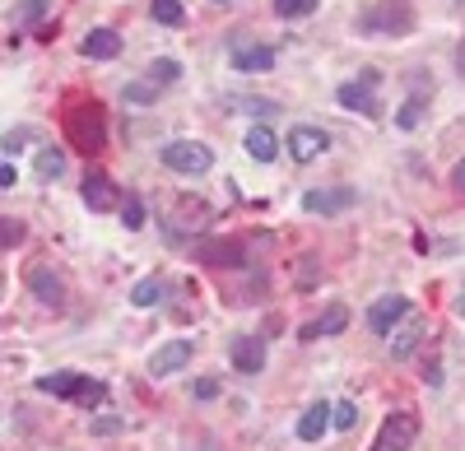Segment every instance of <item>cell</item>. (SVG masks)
<instances>
[{"instance_id": "6da1fadb", "label": "cell", "mask_w": 465, "mask_h": 451, "mask_svg": "<svg viewBox=\"0 0 465 451\" xmlns=\"http://www.w3.org/2000/svg\"><path fill=\"white\" fill-rule=\"evenodd\" d=\"M359 28L368 37H405L414 28V5L410 0H377V5L363 10Z\"/></svg>"}, {"instance_id": "7a4b0ae2", "label": "cell", "mask_w": 465, "mask_h": 451, "mask_svg": "<svg viewBox=\"0 0 465 451\" xmlns=\"http://www.w3.org/2000/svg\"><path fill=\"white\" fill-rule=\"evenodd\" d=\"M65 135H70V144L80 149V154H98L103 149V107L98 103H74L70 112H65Z\"/></svg>"}, {"instance_id": "3957f363", "label": "cell", "mask_w": 465, "mask_h": 451, "mask_svg": "<svg viewBox=\"0 0 465 451\" xmlns=\"http://www.w3.org/2000/svg\"><path fill=\"white\" fill-rule=\"evenodd\" d=\"M37 391L43 396H61V400H80V405H103L107 400V387L84 377V372H56V377H37Z\"/></svg>"}, {"instance_id": "277c9868", "label": "cell", "mask_w": 465, "mask_h": 451, "mask_svg": "<svg viewBox=\"0 0 465 451\" xmlns=\"http://www.w3.org/2000/svg\"><path fill=\"white\" fill-rule=\"evenodd\" d=\"M163 163L173 172H182V177H201V172L214 168V149L201 144V140H168L163 144Z\"/></svg>"}, {"instance_id": "5b68a950", "label": "cell", "mask_w": 465, "mask_h": 451, "mask_svg": "<svg viewBox=\"0 0 465 451\" xmlns=\"http://www.w3.org/2000/svg\"><path fill=\"white\" fill-rule=\"evenodd\" d=\"M377 84H381V74H377V70H363L359 80L340 84V89H335V98H340V107H349V112H363V117H381Z\"/></svg>"}, {"instance_id": "8992f818", "label": "cell", "mask_w": 465, "mask_h": 451, "mask_svg": "<svg viewBox=\"0 0 465 451\" xmlns=\"http://www.w3.org/2000/svg\"><path fill=\"white\" fill-rule=\"evenodd\" d=\"M414 437H419V419L410 415V409H401V415H391L381 428H377V442H372V451H410L414 446Z\"/></svg>"}, {"instance_id": "52a82bcc", "label": "cell", "mask_w": 465, "mask_h": 451, "mask_svg": "<svg viewBox=\"0 0 465 451\" xmlns=\"http://www.w3.org/2000/svg\"><path fill=\"white\" fill-rule=\"evenodd\" d=\"M284 149H289L293 163H312V159H322L326 149H331V135L322 126H293L289 140H284Z\"/></svg>"}, {"instance_id": "ba28073f", "label": "cell", "mask_w": 465, "mask_h": 451, "mask_svg": "<svg viewBox=\"0 0 465 451\" xmlns=\"http://www.w3.org/2000/svg\"><path fill=\"white\" fill-rule=\"evenodd\" d=\"M405 317H410V298L386 293V298H377V303L368 308V330H372V335H391Z\"/></svg>"}, {"instance_id": "9c48e42d", "label": "cell", "mask_w": 465, "mask_h": 451, "mask_svg": "<svg viewBox=\"0 0 465 451\" xmlns=\"http://www.w3.org/2000/svg\"><path fill=\"white\" fill-rule=\"evenodd\" d=\"M232 368L242 372V377H256V372H265V335H238L228 349Z\"/></svg>"}, {"instance_id": "30bf717a", "label": "cell", "mask_w": 465, "mask_h": 451, "mask_svg": "<svg viewBox=\"0 0 465 451\" xmlns=\"http://www.w3.org/2000/svg\"><path fill=\"white\" fill-rule=\"evenodd\" d=\"M349 205H354V186H331V191H307L302 196L307 214H340Z\"/></svg>"}, {"instance_id": "8fae6325", "label": "cell", "mask_w": 465, "mask_h": 451, "mask_svg": "<svg viewBox=\"0 0 465 451\" xmlns=\"http://www.w3.org/2000/svg\"><path fill=\"white\" fill-rule=\"evenodd\" d=\"M191 354H196V345H191V340H173V345H163L159 354L149 358V372H153V377H168V372H182V368L191 363Z\"/></svg>"}, {"instance_id": "7c38bea8", "label": "cell", "mask_w": 465, "mask_h": 451, "mask_svg": "<svg viewBox=\"0 0 465 451\" xmlns=\"http://www.w3.org/2000/svg\"><path fill=\"white\" fill-rule=\"evenodd\" d=\"M335 424V405H326V400H317V405H307L302 409V419H298V437L302 442H322V433Z\"/></svg>"}, {"instance_id": "4fadbf2b", "label": "cell", "mask_w": 465, "mask_h": 451, "mask_svg": "<svg viewBox=\"0 0 465 451\" xmlns=\"http://www.w3.org/2000/svg\"><path fill=\"white\" fill-rule=\"evenodd\" d=\"M80 196H84V205H89V210H98V214L116 205L112 177H107V172H98V168H89V177H84V186H80Z\"/></svg>"}, {"instance_id": "5bb4252c", "label": "cell", "mask_w": 465, "mask_h": 451, "mask_svg": "<svg viewBox=\"0 0 465 451\" xmlns=\"http://www.w3.org/2000/svg\"><path fill=\"white\" fill-rule=\"evenodd\" d=\"M344 326H349V308H344V303H331L317 321L302 326V340H326V335H340Z\"/></svg>"}, {"instance_id": "9a60e30c", "label": "cell", "mask_w": 465, "mask_h": 451, "mask_svg": "<svg viewBox=\"0 0 465 451\" xmlns=\"http://www.w3.org/2000/svg\"><path fill=\"white\" fill-rule=\"evenodd\" d=\"M80 52L89 61H116V56H122V37H116L112 28H94V33H84Z\"/></svg>"}, {"instance_id": "2e32d148", "label": "cell", "mask_w": 465, "mask_h": 451, "mask_svg": "<svg viewBox=\"0 0 465 451\" xmlns=\"http://www.w3.org/2000/svg\"><path fill=\"white\" fill-rule=\"evenodd\" d=\"M270 65H275V52H270V47H232V70L265 74Z\"/></svg>"}, {"instance_id": "e0dca14e", "label": "cell", "mask_w": 465, "mask_h": 451, "mask_svg": "<svg viewBox=\"0 0 465 451\" xmlns=\"http://www.w3.org/2000/svg\"><path fill=\"white\" fill-rule=\"evenodd\" d=\"M247 154H252L256 163H270V159H275V154H280L275 131H270V126H252V131H247Z\"/></svg>"}, {"instance_id": "ac0fdd59", "label": "cell", "mask_w": 465, "mask_h": 451, "mask_svg": "<svg viewBox=\"0 0 465 451\" xmlns=\"http://www.w3.org/2000/svg\"><path fill=\"white\" fill-rule=\"evenodd\" d=\"M28 289L37 293V298H43V303H61V279L47 270V266H37V270H28Z\"/></svg>"}, {"instance_id": "d6986e66", "label": "cell", "mask_w": 465, "mask_h": 451, "mask_svg": "<svg viewBox=\"0 0 465 451\" xmlns=\"http://www.w3.org/2000/svg\"><path fill=\"white\" fill-rule=\"evenodd\" d=\"M423 107H429V93H410V98L401 103V112H396V126H401V131H414V126L423 122Z\"/></svg>"}, {"instance_id": "ffe728a7", "label": "cell", "mask_w": 465, "mask_h": 451, "mask_svg": "<svg viewBox=\"0 0 465 451\" xmlns=\"http://www.w3.org/2000/svg\"><path fill=\"white\" fill-rule=\"evenodd\" d=\"M423 335H429V326H423V321H410L405 330H396V345H391V354H396V358H410V354L419 349Z\"/></svg>"}, {"instance_id": "44dd1931", "label": "cell", "mask_w": 465, "mask_h": 451, "mask_svg": "<svg viewBox=\"0 0 465 451\" xmlns=\"http://www.w3.org/2000/svg\"><path fill=\"white\" fill-rule=\"evenodd\" d=\"M65 172V154L61 149H37V181H56Z\"/></svg>"}, {"instance_id": "7402d4cb", "label": "cell", "mask_w": 465, "mask_h": 451, "mask_svg": "<svg viewBox=\"0 0 465 451\" xmlns=\"http://www.w3.org/2000/svg\"><path fill=\"white\" fill-rule=\"evenodd\" d=\"M205 260H210V266H242V247L238 242H210L205 247Z\"/></svg>"}, {"instance_id": "603a6c76", "label": "cell", "mask_w": 465, "mask_h": 451, "mask_svg": "<svg viewBox=\"0 0 465 451\" xmlns=\"http://www.w3.org/2000/svg\"><path fill=\"white\" fill-rule=\"evenodd\" d=\"M149 15H153V24H168V28L186 24V10H182V0H153V5H149Z\"/></svg>"}, {"instance_id": "cb8c5ba5", "label": "cell", "mask_w": 465, "mask_h": 451, "mask_svg": "<svg viewBox=\"0 0 465 451\" xmlns=\"http://www.w3.org/2000/svg\"><path fill=\"white\" fill-rule=\"evenodd\" d=\"M159 298H163V279H140L131 289V303L135 308H159Z\"/></svg>"}, {"instance_id": "d4e9b609", "label": "cell", "mask_w": 465, "mask_h": 451, "mask_svg": "<svg viewBox=\"0 0 465 451\" xmlns=\"http://www.w3.org/2000/svg\"><path fill=\"white\" fill-rule=\"evenodd\" d=\"M159 89H163L159 80H140V84H126V89H122V98H126V103H140V107H149L153 98H159Z\"/></svg>"}, {"instance_id": "484cf974", "label": "cell", "mask_w": 465, "mask_h": 451, "mask_svg": "<svg viewBox=\"0 0 465 451\" xmlns=\"http://www.w3.org/2000/svg\"><path fill=\"white\" fill-rule=\"evenodd\" d=\"M322 0H275V15L280 19H307V15H317Z\"/></svg>"}, {"instance_id": "4316f807", "label": "cell", "mask_w": 465, "mask_h": 451, "mask_svg": "<svg viewBox=\"0 0 465 451\" xmlns=\"http://www.w3.org/2000/svg\"><path fill=\"white\" fill-rule=\"evenodd\" d=\"M149 80H159V84H177L182 80V61H173V56H159L149 65Z\"/></svg>"}, {"instance_id": "83f0119b", "label": "cell", "mask_w": 465, "mask_h": 451, "mask_svg": "<svg viewBox=\"0 0 465 451\" xmlns=\"http://www.w3.org/2000/svg\"><path fill=\"white\" fill-rule=\"evenodd\" d=\"M122 223L135 233V229H144V201L140 196H131V201H122Z\"/></svg>"}, {"instance_id": "f1b7e54d", "label": "cell", "mask_w": 465, "mask_h": 451, "mask_svg": "<svg viewBox=\"0 0 465 451\" xmlns=\"http://www.w3.org/2000/svg\"><path fill=\"white\" fill-rule=\"evenodd\" d=\"M232 107L252 112V117H270V112H280V103H270V98H232Z\"/></svg>"}, {"instance_id": "f546056e", "label": "cell", "mask_w": 465, "mask_h": 451, "mask_svg": "<svg viewBox=\"0 0 465 451\" xmlns=\"http://www.w3.org/2000/svg\"><path fill=\"white\" fill-rule=\"evenodd\" d=\"M354 424H359V409H354V400H340V405H335V428H340V433H349Z\"/></svg>"}, {"instance_id": "4dcf8cb0", "label": "cell", "mask_w": 465, "mask_h": 451, "mask_svg": "<svg viewBox=\"0 0 465 451\" xmlns=\"http://www.w3.org/2000/svg\"><path fill=\"white\" fill-rule=\"evenodd\" d=\"M0 223H5V238L0 242H5V251H15V242H24V223L19 219H0Z\"/></svg>"}, {"instance_id": "1f68e13d", "label": "cell", "mask_w": 465, "mask_h": 451, "mask_svg": "<svg viewBox=\"0 0 465 451\" xmlns=\"http://www.w3.org/2000/svg\"><path fill=\"white\" fill-rule=\"evenodd\" d=\"M47 15V0H24V15H19V24H37Z\"/></svg>"}, {"instance_id": "d6a6232c", "label": "cell", "mask_w": 465, "mask_h": 451, "mask_svg": "<svg viewBox=\"0 0 465 451\" xmlns=\"http://www.w3.org/2000/svg\"><path fill=\"white\" fill-rule=\"evenodd\" d=\"M312 279H322V266H312V256H302V266H298V284L307 289Z\"/></svg>"}, {"instance_id": "836d02e7", "label": "cell", "mask_w": 465, "mask_h": 451, "mask_svg": "<svg viewBox=\"0 0 465 451\" xmlns=\"http://www.w3.org/2000/svg\"><path fill=\"white\" fill-rule=\"evenodd\" d=\"M94 433H98V437H112V433H122V419H116V415H103V419H94Z\"/></svg>"}, {"instance_id": "e575fe53", "label": "cell", "mask_w": 465, "mask_h": 451, "mask_svg": "<svg viewBox=\"0 0 465 451\" xmlns=\"http://www.w3.org/2000/svg\"><path fill=\"white\" fill-rule=\"evenodd\" d=\"M28 140H33V131H10V135H5V149L15 154V149H19V144H28Z\"/></svg>"}, {"instance_id": "d590c367", "label": "cell", "mask_w": 465, "mask_h": 451, "mask_svg": "<svg viewBox=\"0 0 465 451\" xmlns=\"http://www.w3.org/2000/svg\"><path fill=\"white\" fill-rule=\"evenodd\" d=\"M219 396V382H196V400H214Z\"/></svg>"}, {"instance_id": "8d00e7d4", "label": "cell", "mask_w": 465, "mask_h": 451, "mask_svg": "<svg viewBox=\"0 0 465 451\" xmlns=\"http://www.w3.org/2000/svg\"><path fill=\"white\" fill-rule=\"evenodd\" d=\"M0 191H15V163L0 168Z\"/></svg>"}, {"instance_id": "74e56055", "label": "cell", "mask_w": 465, "mask_h": 451, "mask_svg": "<svg viewBox=\"0 0 465 451\" xmlns=\"http://www.w3.org/2000/svg\"><path fill=\"white\" fill-rule=\"evenodd\" d=\"M456 186H460V191H465V159L456 163Z\"/></svg>"}, {"instance_id": "f35d334b", "label": "cell", "mask_w": 465, "mask_h": 451, "mask_svg": "<svg viewBox=\"0 0 465 451\" xmlns=\"http://www.w3.org/2000/svg\"><path fill=\"white\" fill-rule=\"evenodd\" d=\"M456 65H460V70H465V43H460V47H456Z\"/></svg>"}, {"instance_id": "ab89813d", "label": "cell", "mask_w": 465, "mask_h": 451, "mask_svg": "<svg viewBox=\"0 0 465 451\" xmlns=\"http://www.w3.org/2000/svg\"><path fill=\"white\" fill-rule=\"evenodd\" d=\"M456 312H465V284H460V298H456Z\"/></svg>"}, {"instance_id": "60d3db41", "label": "cell", "mask_w": 465, "mask_h": 451, "mask_svg": "<svg viewBox=\"0 0 465 451\" xmlns=\"http://www.w3.org/2000/svg\"><path fill=\"white\" fill-rule=\"evenodd\" d=\"M219 5H228V0H219Z\"/></svg>"}]
</instances>
